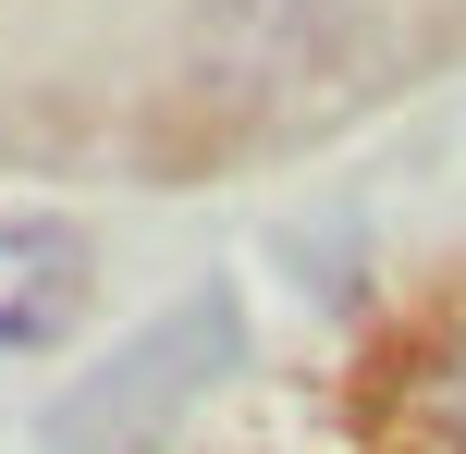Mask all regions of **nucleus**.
Wrapping results in <instances>:
<instances>
[{"label": "nucleus", "instance_id": "1", "mask_svg": "<svg viewBox=\"0 0 466 454\" xmlns=\"http://www.w3.org/2000/svg\"><path fill=\"white\" fill-rule=\"evenodd\" d=\"M221 368H233V295H197V308L147 319V332L123 344L86 393L49 406V454H147L197 393L221 381Z\"/></svg>", "mask_w": 466, "mask_h": 454}, {"label": "nucleus", "instance_id": "2", "mask_svg": "<svg viewBox=\"0 0 466 454\" xmlns=\"http://www.w3.org/2000/svg\"><path fill=\"white\" fill-rule=\"evenodd\" d=\"M86 308V234L74 221H0V357L74 332Z\"/></svg>", "mask_w": 466, "mask_h": 454}, {"label": "nucleus", "instance_id": "3", "mask_svg": "<svg viewBox=\"0 0 466 454\" xmlns=\"http://www.w3.org/2000/svg\"><path fill=\"white\" fill-rule=\"evenodd\" d=\"M380 454H466V332L380 381Z\"/></svg>", "mask_w": 466, "mask_h": 454}]
</instances>
